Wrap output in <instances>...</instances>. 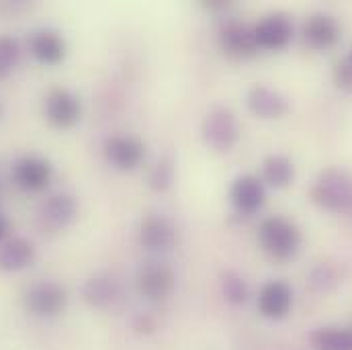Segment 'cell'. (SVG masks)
<instances>
[{
	"instance_id": "16",
	"label": "cell",
	"mask_w": 352,
	"mask_h": 350,
	"mask_svg": "<svg viewBox=\"0 0 352 350\" xmlns=\"http://www.w3.org/2000/svg\"><path fill=\"white\" fill-rule=\"evenodd\" d=\"M219 45L223 54L230 58H252L258 52V43L254 37V27L232 21L226 23L219 31Z\"/></svg>"
},
{
	"instance_id": "25",
	"label": "cell",
	"mask_w": 352,
	"mask_h": 350,
	"mask_svg": "<svg viewBox=\"0 0 352 350\" xmlns=\"http://www.w3.org/2000/svg\"><path fill=\"white\" fill-rule=\"evenodd\" d=\"M309 283L316 291H330L338 285L336 268L326 263L316 264L309 272Z\"/></svg>"
},
{
	"instance_id": "14",
	"label": "cell",
	"mask_w": 352,
	"mask_h": 350,
	"mask_svg": "<svg viewBox=\"0 0 352 350\" xmlns=\"http://www.w3.org/2000/svg\"><path fill=\"white\" fill-rule=\"evenodd\" d=\"M82 299L88 303L92 309H115L121 299H123V289L119 285V281H115L109 274H94L82 283Z\"/></svg>"
},
{
	"instance_id": "13",
	"label": "cell",
	"mask_w": 352,
	"mask_h": 350,
	"mask_svg": "<svg viewBox=\"0 0 352 350\" xmlns=\"http://www.w3.org/2000/svg\"><path fill=\"white\" fill-rule=\"evenodd\" d=\"M254 37L258 50H270V52L285 50L293 39V23L283 12L266 14L254 25Z\"/></svg>"
},
{
	"instance_id": "22",
	"label": "cell",
	"mask_w": 352,
	"mask_h": 350,
	"mask_svg": "<svg viewBox=\"0 0 352 350\" xmlns=\"http://www.w3.org/2000/svg\"><path fill=\"white\" fill-rule=\"evenodd\" d=\"M219 287H221L223 299L230 305H244L250 297V289H248L246 278L232 268H228L219 274Z\"/></svg>"
},
{
	"instance_id": "8",
	"label": "cell",
	"mask_w": 352,
	"mask_h": 350,
	"mask_svg": "<svg viewBox=\"0 0 352 350\" xmlns=\"http://www.w3.org/2000/svg\"><path fill=\"white\" fill-rule=\"evenodd\" d=\"M43 115L50 125L58 129H70L80 121L82 105L76 94L66 88H54L43 100Z\"/></svg>"
},
{
	"instance_id": "3",
	"label": "cell",
	"mask_w": 352,
	"mask_h": 350,
	"mask_svg": "<svg viewBox=\"0 0 352 350\" xmlns=\"http://www.w3.org/2000/svg\"><path fill=\"white\" fill-rule=\"evenodd\" d=\"M201 138L205 146L217 154H228L240 140V127L236 115L228 107H213L201 125Z\"/></svg>"
},
{
	"instance_id": "12",
	"label": "cell",
	"mask_w": 352,
	"mask_h": 350,
	"mask_svg": "<svg viewBox=\"0 0 352 350\" xmlns=\"http://www.w3.org/2000/svg\"><path fill=\"white\" fill-rule=\"evenodd\" d=\"M230 201L240 215H254L266 203L264 182L254 175L238 176L230 186Z\"/></svg>"
},
{
	"instance_id": "7",
	"label": "cell",
	"mask_w": 352,
	"mask_h": 350,
	"mask_svg": "<svg viewBox=\"0 0 352 350\" xmlns=\"http://www.w3.org/2000/svg\"><path fill=\"white\" fill-rule=\"evenodd\" d=\"M78 213V203L70 193L50 195L37 209V226L43 232L56 234L66 230Z\"/></svg>"
},
{
	"instance_id": "5",
	"label": "cell",
	"mask_w": 352,
	"mask_h": 350,
	"mask_svg": "<svg viewBox=\"0 0 352 350\" xmlns=\"http://www.w3.org/2000/svg\"><path fill=\"white\" fill-rule=\"evenodd\" d=\"M135 287L142 299L150 303H162L166 301L176 289L175 270L166 263L150 261L142 264L135 274Z\"/></svg>"
},
{
	"instance_id": "6",
	"label": "cell",
	"mask_w": 352,
	"mask_h": 350,
	"mask_svg": "<svg viewBox=\"0 0 352 350\" xmlns=\"http://www.w3.org/2000/svg\"><path fill=\"white\" fill-rule=\"evenodd\" d=\"M104 160L119 173H131L142 166L146 158V146L133 135H109L102 144Z\"/></svg>"
},
{
	"instance_id": "26",
	"label": "cell",
	"mask_w": 352,
	"mask_h": 350,
	"mask_svg": "<svg viewBox=\"0 0 352 350\" xmlns=\"http://www.w3.org/2000/svg\"><path fill=\"white\" fill-rule=\"evenodd\" d=\"M332 78H334V85H336L338 90L352 94V62L351 60H346V58H344V60H340V62L334 66Z\"/></svg>"
},
{
	"instance_id": "4",
	"label": "cell",
	"mask_w": 352,
	"mask_h": 350,
	"mask_svg": "<svg viewBox=\"0 0 352 350\" xmlns=\"http://www.w3.org/2000/svg\"><path fill=\"white\" fill-rule=\"evenodd\" d=\"M23 303L35 318H58L68 307V293L56 281H37L23 293Z\"/></svg>"
},
{
	"instance_id": "23",
	"label": "cell",
	"mask_w": 352,
	"mask_h": 350,
	"mask_svg": "<svg viewBox=\"0 0 352 350\" xmlns=\"http://www.w3.org/2000/svg\"><path fill=\"white\" fill-rule=\"evenodd\" d=\"M21 58L19 41L12 35H0V80L8 78Z\"/></svg>"
},
{
	"instance_id": "28",
	"label": "cell",
	"mask_w": 352,
	"mask_h": 350,
	"mask_svg": "<svg viewBox=\"0 0 352 350\" xmlns=\"http://www.w3.org/2000/svg\"><path fill=\"white\" fill-rule=\"evenodd\" d=\"M6 230H8V223H6L4 215L0 213V244H2V240H4V236H6Z\"/></svg>"
},
{
	"instance_id": "29",
	"label": "cell",
	"mask_w": 352,
	"mask_h": 350,
	"mask_svg": "<svg viewBox=\"0 0 352 350\" xmlns=\"http://www.w3.org/2000/svg\"><path fill=\"white\" fill-rule=\"evenodd\" d=\"M346 60H351V62H352V50H351V52H349V56H346Z\"/></svg>"
},
{
	"instance_id": "18",
	"label": "cell",
	"mask_w": 352,
	"mask_h": 350,
	"mask_svg": "<svg viewBox=\"0 0 352 350\" xmlns=\"http://www.w3.org/2000/svg\"><path fill=\"white\" fill-rule=\"evenodd\" d=\"M340 37V27L332 14L316 12L303 23V39L314 50H330Z\"/></svg>"
},
{
	"instance_id": "15",
	"label": "cell",
	"mask_w": 352,
	"mask_h": 350,
	"mask_svg": "<svg viewBox=\"0 0 352 350\" xmlns=\"http://www.w3.org/2000/svg\"><path fill=\"white\" fill-rule=\"evenodd\" d=\"M246 105L254 117L264 119V121L280 119L289 111L287 96L274 88L266 87V85H256V87L250 88L246 94Z\"/></svg>"
},
{
	"instance_id": "27",
	"label": "cell",
	"mask_w": 352,
	"mask_h": 350,
	"mask_svg": "<svg viewBox=\"0 0 352 350\" xmlns=\"http://www.w3.org/2000/svg\"><path fill=\"white\" fill-rule=\"evenodd\" d=\"M133 330L138 334H146L148 336V334L156 332V320L150 314H138L135 320H133Z\"/></svg>"
},
{
	"instance_id": "9",
	"label": "cell",
	"mask_w": 352,
	"mask_h": 350,
	"mask_svg": "<svg viewBox=\"0 0 352 350\" xmlns=\"http://www.w3.org/2000/svg\"><path fill=\"white\" fill-rule=\"evenodd\" d=\"M138 240L142 248H146L148 252H168L175 248L178 232H176L175 223L166 215L150 213L140 223Z\"/></svg>"
},
{
	"instance_id": "21",
	"label": "cell",
	"mask_w": 352,
	"mask_h": 350,
	"mask_svg": "<svg viewBox=\"0 0 352 350\" xmlns=\"http://www.w3.org/2000/svg\"><path fill=\"white\" fill-rule=\"evenodd\" d=\"M309 342L316 350H352V330L326 326L311 332Z\"/></svg>"
},
{
	"instance_id": "11",
	"label": "cell",
	"mask_w": 352,
	"mask_h": 350,
	"mask_svg": "<svg viewBox=\"0 0 352 350\" xmlns=\"http://www.w3.org/2000/svg\"><path fill=\"white\" fill-rule=\"evenodd\" d=\"M258 314L266 320H283L289 316L293 307V289L289 283L276 278V281H266L256 299Z\"/></svg>"
},
{
	"instance_id": "19",
	"label": "cell",
	"mask_w": 352,
	"mask_h": 350,
	"mask_svg": "<svg viewBox=\"0 0 352 350\" xmlns=\"http://www.w3.org/2000/svg\"><path fill=\"white\" fill-rule=\"evenodd\" d=\"M37 259V250L31 240L23 236H14L0 244V270L19 272L29 268Z\"/></svg>"
},
{
	"instance_id": "10",
	"label": "cell",
	"mask_w": 352,
	"mask_h": 350,
	"mask_svg": "<svg viewBox=\"0 0 352 350\" xmlns=\"http://www.w3.org/2000/svg\"><path fill=\"white\" fill-rule=\"evenodd\" d=\"M12 180L21 190L27 193H39L45 190L47 184L52 182L54 176V166L50 164V160L41 158V156H21L12 162Z\"/></svg>"
},
{
	"instance_id": "2",
	"label": "cell",
	"mask_w": 352,
	"mask_h": 350,
	"mask_svg": "<svg viewBox=\"0 0 352 350\" xmlns=\"http://www.w3.org/2000/svg\"><path fill=\"white\" fill-rule=\"evenodd\" d=\"M258 242L264 252L274 261H289L297 254L301 246V232L293 221L280 215H272L261 223Z\"/></svg>"
},
{
	"instance_id": "20",
	"label": "cell",
	"mask_w": 352,
	"mask_h": 350,
	"mask_svg": "<svg viewBox=\"0 0 352 350\" xmlns=\"http://www.w3.org/2000/svg\"><path fill=\"white\" fill-rule=\"evenodd\" d=\"M295 178V166L291 158L283 154H270L263 160V180L264 184L272 188H285Z\"/></svg>"
},
{
	"instance_id": "1",
	"label": "cell",
	"mask_w": 352,
	"mask_h": 350,
	"mask_svg": "<svg viewBox=\"0 0 352 350\" xmlns=\"http://www.w3.org/2000/svg\"><path fill=\"white\" fill-rule=\"evenodd\" d=\"M309 199L324 211L352 215V175L342 168L322 171L309 186Z\"/></svg>"
},
{
	"instance_id": "24",
	"label": "cell",
	"mask_w": 352,
	"mask_h": 350,
	"mask_svg": "<svg viewBox=\"0 0 352 350\" xmlns=\"http://www.w3.org/2000/svg\"><path fill=\"white\" fill-rule=\"evenodd\" d=\"M173 180H175V166L168 158H162L158 160L152 168H150V175H148V184L152 190L156 193H164L173 186Z\"/></svg>"
},
{
	"instance_id": "17",
	"label": "cell",
	"mask_w": 352,
	"mask_h": 350,
	"mask_svg": "<svg viewBox=\"0 0 352 350\" xmlns=\"http://www.w3.org/2000/svg\"><path fill=\"white\" fill-rule=\"evenodd\" d=\"M66 39L54 29H37L29 37L31 56L43 66H56L66 58Z\"/></svg>"
}]
</instances>
